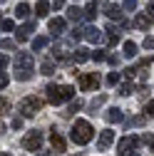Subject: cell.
<instances>
[{
  "label": "cell",
  "mask_w": 154,
  "mask_h": 156,
  "mask_svg": "<svg viewBox=\"0 0 154 156\" xmlns=\"http://www.w3.org/2000/svg\"><path fill=\"white\" fill-rule=\"evenodd\" d=\"M32 72H35V60L30 52H17L15 55V80L17 82H28L32 80Z\"/></svg>",
  "instance_id": "cell-1"
},
{
  "label": "cell",
  "mask_w": 154,
  "mask_h": 156,
  "mask_svg": "<svg viewBox=\"0 0 154 156\" xmlns=\"http://www.w3.org/2000/svg\"><path fill=\"white\" fill-rule=\"evenodd\" d=\"M92 136H94V129L87 119H75L72 129H70V139L77 144V146H85L92 141Z\"/></svg>",
  "instance_id": "cell-2"
},
{
  "label": "cell",
  "mask_w": 154,
  "mask_h": 156,
  "mask_svg": "<svg viewBox=\"0 0 154 156\" xmlns=\"http://www.w3.org/2000/svg\"><path fill=\"white\" fill-rule=\"evenodd\" d=\"M45 92H47V102L50 104H62V102H67V99L75 97V87H70V84H47Z\"/></svg>",
  "instance_id": "cell-3"
},
{
  "label": "cell",
  "mask_w": 154,
  "mask_h": 156,
  "mask_svg": "<svg viewBox=\"0 0 154 156\" xmlns=\"http://www.w3.org/2000/svg\"><path fill=\"white\" fill-rule=\"evenodd\" d=\"M40 109H42V99H40V97H35V94L25 97V99L17 104V112H20L23 116H35Z\"/></svg>",
  "instance_id": "cell-4"
},
{
  "label": "cell",
  "mask_w": 154,
  "mask_h": 156,
  "mask_svg": "<svg viewBox=\"0 0 154 156\" xmlns=\"http://www.w3.org/2000/svg\"><path fill=\"white\" fill-rule=\"evenodd\" d=\"M139 144H142V139L139 136H122L119 139V144H117V156H134V151L139 149Z\"/></svg>",
  "instance_id": "cell-5"
},
{
  "label": "cell",
  "mask_w": 154,
  "mask_h": 156,
  "mask_svg": "<svg viewBox=\"0 0 154 156\" xmlns=\"http://www.w3.org/2000/svg\"><path fill=\"white\" fill-rule=\"evenodd\" d=\"M23 146H25L28 151H40V146H42V131H37V129L28 131V134L23 136Z\"/></svg>",
  "instance_id": "cell-6"
},
{
  "label": "cell",
  "mask_w": 154,
  "mask_h": 156,
  "mask_svg": "<svg viewBox=\"0 0 154 156\" xmlns=\"http://www.w3.org/2000/svg\"><path fill=\"white\" fill-rule=\"evenodd\" d=\"M100 74L97 72H87V74H80V89L82 92H94L100 87Z\"/></svg>",
  "instance_id": "cell-7"
},
{
  "label": "cell",
  "mask_w": 154,
  "mask_h": 156,
  "mask_svg": "<svg viewBox=\"0 0 154 156\" xmlns=\"http://www.w3.org/2000/svg\"><path fill=\"white\" fill-rule=\"evenodd\" d=\"M112 144H114V131H112V129L100 131V139H97V151H107Z\"/></svg>",
  "instance_id": "cell-8"
},
{
  "label": "cell",
  "mask_w": 154,
  "mask_h": 156,
  "mask_svg": "<svg viewBox=\"0 0 154 156\" xmlns=\"http://www.w3.org/2000/svg\"><path fill=\"white\" fill-rule=\"evenodd\" d=\"M52 57H55V60H60V62H67L70 60V45L67 42H55Z\"/></svg>",
  "instance_id": "cell-9"
},
{
  "label": "cell",
  "mask_w": 154,
  "mask_h": 156,
  "mask_svg": "<svg viewBox=\"0 0 154 156\" xmlns=\"http://www.w3.org/2000/svg\"><path fill=\"white\" fill-rule=\"evenodd\" d=\"M32 32H35V20L25 23L23 27H17V30H15V40H17V42H25V40H30Z\"/></svg>",
  "instance_id": "cell-10"
},
{
  "label": "cell",
  "mask_w": 154,
  "mask_h": 156,
  "mask_svg": "<svg viewBox=\"0 0 154 156\" xmlns=\"http://www.w3.org/2000/svg\"><path fill=\"white\" fill-rule=\"evenodd\" d=\"M132 25L137 27V30H149V27H152V17H149V12H137Z\"/></svg>",
  "instance_id": "cell-11"
},
{
  "label": "cell",
  "mask_w": 154,
  "mask_h": 156,
  "mask_svg": "<svg viewBox=\"0 0 154 156\" xmlns=\"http://www.w3.org/2000/svg\"><path fill=\"white\" fill-rule=\"evenodd\" d=\"M47 27H50V32H52V37H57V35H62V32H65V27H67V23H65V17H52V20L47 23Z\"/></svg>",
  "instance_id": "cell-12"
},
{
  "label": "cell",
  "mask_w": 154,
  "mask_h": 156,
  "mask_svg": "<svg viewBox=\"0 0 154 156\" xmlns=\"http://www.w3.org/2000/svg\"><path fill=\"white\" fill-rule=\"evenodd\" d=\"M105 119H107V124H119V122H124V114H122V109L112 107L105 112Z\"/></svg>",
  "instance_id": "cell-13"
},
{
  "label": "cell",
  "mask_w": 154,
  "mask_h": 156,
  "mask_svg": "<svg viewBox=\"0 0 154 156\" xmlns=\"http://www.w3.org/2000/svg\"><path fill=\"white\" fill-rule=\"evenodd\" d=\"M85 40H90V42H100V40H102V30L94 27V25L85 27Z\"/></svg>",
  "instance_id": "cell-14"
},
{
  "label": "cell",
  "mask_w": 154,
  "mask_h": 156,
  "mask_svg": "<svg viewBox=\"0 0 154 156\" xmlns=\"http://www.w3.org/2000/svg\"><path fill=\"white\" fill-rule=\"evenodd\" d=\"M50 144H52L55 151H65V139H62V134L55 131V129H52V134H50Z\"/></svg>",
  "instance_id": "cell-15"
},
{
  "label": "cell",
  "mask_w": 154,
  "mask_h": 156,
  "mask_svg": "<svg viewBox=\"0 0 154 156\" xmlns=\"http://www.w3.org/2000/svg\"><path fill=\"white\" fill-rule=\"evenodd\" d=\"M90 57H92V55H90V50H87V47H77V50H75V55H72V62L82 65V62H87V60H90Z\"/></svg>",
  "instance_id": "cell-16"
},
{
  "label": "cell",
  "mask_w": 154,
  "mask_h": 156,
  "mask_svg": "<svg viewBox=\"0 0 154 156\" xmlns=\"http://www.w3.org/2000/svg\"><path fill=\"white\" fill-rule=\"evenodd\" d=\"M47 12H50V3L47 0H37L35 3V15L37 17H47Z\"/></svg>",
  "instance_id": "cell-17"
},
{
  "label": "cell",
  "mask_w": 154,
  "mask_h": 156,
  "mask_svg": "<svg viewBox=\"0 0 154 156\" xmlns=\"http://www.w3.org/2000/svg\"><path fill=\"white\" fill-rule=\"evenodd\" d=\"M67 17H70L72 23H77V20H82V17H85V10L77 8V5H72V8H67Z\"/></svg>",
  "instance_id": "cell-18"
},
{
  "label": "cell",
  "mask_w": 154,
  "mask_h": 156,
  "mask_svg": "<svg viewBox=\"0 0 154 156\" xmlns=\"http://www.w3.org/2000/svg\"><path fill=\"white\" fill-rule=\"evenodd\" d=\"M105 12H107L109 20H119V23H122V10H119L117 5H107V8H105Z\"/></svg>",
  "instance_id": "cell-19"
},
{
  "label": "cell",
  "mask_w": 154,
  "mask_h": 156,
  "mask_svg": "<svg viewBox=\"0 0 154 156\" xmlns=\"http://www.w3.org/2000/svg\"><path fill=\"white\" fill-rule=\"evenodd\" d=\"M137 52H139V47H137V42H132V40H127L124 42V57H137Z\"/></svg>",
  "instance_id": "cell-20"
},
{
  "label": "cell",
  "mask_w": 154,
  "mask_h": 156,
  "mask_svg": "<svg viewBox=\"0 0 154 156\" xmlns=\"http://www.w3.org/2000/svg\"><path fill=\"white\" fill-rule=\"evenodd\" d=\"M40 74H45V77L55 74V62H52V60H42V65H40Z\"/></svg>",
  "instance_id": "cell-21"
},
{
  "label": "cell",
  "mask_w": 154,
  "mask_h": 156,
  "mask_svg": "<svg viewBox=\"0 0 154 156\" xmlns=\"http://www.w3.org/2000/svg\"><path fill=\"white\" fill-rule=\"evenodd\" d=\"M47 42H50V40H47L45 35L35 37V40H32V50H35V52H40V50H45V47H47Z\"/></svg>",
  "instance_id": "cell-22"
},
{
  "label": "cell",
  "mask_w": 154,
  "mask_h": 156,
  "mask_svg": "<svg viewBox=\"0 0 154 156\" xmlns=\"http://www.w3.org/2000/svg\"><path fill=\"white\" fill-rule=\"evenodd\" d=\"M82 109V102L80 99H75V102H70V107H67V112H62L65 116H72V114H77V112H80Z\"/></svg>",
  "instance_id": "cell-23"
},
{
  "label": "cell",
  "mask_w": 154,
  "mask_h": 156,
  "mask_svg": "<svg viewBox=\"0 0 154 156\" xmlns=\"http://www.w3.org/2000/svg\"><path fill=\"white\" fill-rule=\"evenodd\" d=\"M105 102H107V94H100V97H94V99L90 102V109H92V112H97V109H100Z\"/></svg>",
  "instance_id": "cell-24"
},
{
  "label": "cell",
  "mask_w": 154,
  "mask_h": 156,
  "mask_svg": "<svg viewBox=\"0 0 154 156\" xmlns=\"http://www.w3.org/2000/svg\"><path fill=\"white\" fill-rule=\"evenodd\" d=\"M94 15H97V3L92 0V3L85 8V20H94Z\"/></svg>",
  "instance_id": "cell-25"
},
{
  "label": "cell",
  "mask_w": 154,
  "mask_h": 156,
  "mask_svg": "<svg viewBox=\"0 0 154 156\" xmlns=\"http://www.w3.org/2000/svg\"><path fill=\"white\" fill-rule=\"evenodd\" d=\"M28 15H30V5L28 3H20L15 8V17H28Z\"/></svg>",
  "instance_id": "cell-26"
},
{
  "label": "cell",
  "mask_w": 154,
  "mask_h": 156,
  "mask_svg": "<svg viewBox=\"0 0 154 156\" xmlns=\"http://www.w3.org/2000/svg\"><path fill=\"white\" fill-rule=\"evenodd\" d=\"M147 124V114H139V116H132V119L127 122V126H142Z\"/></svg>",
  "instance_id": "cell-27"
},
{
  "label": "cell",
  "mask_w": 154,
  "mask_h": 156,
  "mask_svg": "<svg viewBox=\"0 0 154 156\" xmlns=\"http://www.w3.org/2000/svg\"><path fill=\"white\" fill-rule=\"evenodd\" d=\"M132 92H134V84H132V82H124V84L119 87V94H122V97H129Z\"/></svg>",
  "instance_id": "cell-28"
},
{
  "label": "cell",
  "mask_w": 154,
  "mask_h": 156,
  "mask_svg": "<svg viewBox=\"0 0 154 156\" xmlns=\"http://www.w3.org/2000/svg\"><path fill=\"white\" fill-rule=\"evenodd\" d=\"M82 37H85V30H80V27H75V30L70 32V40H72V42H77V40H82Z\"/></svg>",
  "instance_id": "cell-29"
},
{
  "label": "cell",
  "mask_w": 154,
  "mask_h": 156,
  "mask_svg": "<svg viewBox=\"0 0 154 156\" xmlns=\"http://www.w3.org/2000/svg\"><path fill=\"white\" fill-rule=\"evenodd\" d=\"M142 141H144V144L149 146V151L154 154V134H144V136H142Z\"/></svg>",
  "instance_id": "cell-30"
},
{
  "label": "cell",
  "mask_w": 154,
  "mask_h": 156,
  "mask_svg": "<svg viewBox=\"0 0 154 156\" xmlns=\"http://www.w3.org/2000/svg\"><path fill=\"white\" fill-rule=\"evenodd\" d=\"M117 82H119V72H109V74H107V84H109V87H114Z\"/></svg>",
  "instance_id": "cell-31"
},
{
  "label": "cell",
  "mask_w": 154,
  "mask_h": 156,
  "mask_svg": "<svg viewBox=\"0 0 154 156\" xmlns=\"http://www.w3.org/2000/svg\"><path fill=\"white\" fill-rule=\"evenodd\" d=\"M8 112H10V99H3V97H0V116L8 114Z\"/></svg>",
  "instance_id": "cell-32"
},
{
  "label": "cell",
  "mask_w": 154,
  "mask_h": 156,
  "mask_svg": "<svg viewBox=\"0 0 154 156\" xmlns=\"http://www.w3.org/2000/svg\"><path fill=\"white\" fill-rule=\"evenodd\" d=\"M92 60H97V62H105V60H107V52H105V50H97V52H92Z\"/></svg>",
  "instance_id": "cell-33"
},
{
  "label": "cell",
  "mask_w": 154,
  "mask_h": 156,
  "mask_svg": "<svg viewBox=\"0 0 154 156\" xmlns=\"http://www.w3.org/2000/svg\"><path fill=\"white\" fill-rule=\"evenodd\" d=\"M15 47V40H10V37H8V40H0V50H13Z\"/></svg>",
  "instance_id": "cell-34"
},
{
  "label": "cell",
  "mask_w": 154,
  "mask_h": 156,
  "mask_svg": "<svg viewBox=\"0 0 154 156\" xmlns=\"http://www.w3.org/2000/svg\"><path fill=\"white\" fill-rule=\"evenodd\" d=\"M0 27H3L5 32H10V30H15V20H3V23H0Z\"/></svg>",
  "instance_id": "cell-35"
},
{
  "label": "cell",
  "mask_w": 154,
  "mask_h": 156,
  "mask_svg": "<svg viewBox=\"0 0 154 156\" xmlns=\"http://www.w3.org/2000/svg\"><path fill=\"white\" fill-rule=\"evenodd\" d=\"M124 10H137V0H124Z\"/></svg>",
  "instance_id": "cell-36"
},
{
  "label": "cell",
  "mask_w": 154,
  "mask_h": 156,
  "mask_svg": "<svg viewBox=\"0 0 154 156\" xmlns=\"http://www.w3.org/2000/svg\"><path fill=\"white\" fill-rule=\"evenodd\" d=\"M10 126H13V129H20V126H23V116H15V119L10 122Z\"/></svg>",
  "instance_id": "cell-37"
},
{
  "label": "cell",
  "mask_w": 154,
  "mask_h": 156,
  "mask_svg": "<svg viewBox=\"0 0 154 156\" xmlns=\"http://www.w3.org/2000/svg\"><path fill=\"white\" fill-rule=\"evenodd\" d=\"M144 112H147V116H154V99H152V102H147Z\"/></svg>",
  "instance_id": "cell-38"
},
{
  "label": "cell",
  "mask_w": 154,
  "mask_h": 156,
  "mask_svg": "<svg viewBox=\"0 0 154 156\" xmlns=\"http://www.w3.org/2000/svg\"><path fill=\"white\" fill-rule=\"evenodd\" d=\"M10 84V80H8V74H0V89H5Z\"/></svg>",
  "instance_id": "cell-39"
},
{
  "label": "cell",
  "mask_w": 154,
  "mask_h": 156,
  "mask_svg": "<svg viewBox=\"0 0 154 156\" xmlns=\"http://www.w3.org/2000/svg\"><path fill=\"white\" fill-rule=\"evenodd\" d=\"M144 47L147 50H154V37H144Z\"/></svg>",
  "instance_id": "cell-40"
},
{
  "label": "cell",
  "mask_w": 154,
  "mask_h": 156,
  "mask_svg": "<svg viewBox=\"0 0 154 156\" xmlns=\"http://www.w3.org/2000/svg\"><path fill=\"white\" fill-rule=\"evenodd\" d=\"M10 65V60H8V57H0V74H3V69Z\"/></svg>",
  "instance_id": "cell-41"
},
{
  "label": "cell",
  "mask_w": 154,
  "mask_h": 156,
  "mask_svg": "<svg viewBox=\"0 0 154 156\" xmlns=\"http://www.w3.org/2000/svg\"><path fill=\"white\" fill-rule=\"evenodd\" d=\"M107 62H109V65H114V67H117V65H119V57H114V55H107Z\"/></svg>",
  "instance_id": "cell-42"
},
{
  "label": "cell",
  "mask_w": 154,
  "mask_h": 156,
  "mask_svg": "<svg viewBox=\"0 0 154 156\" xmlns=\"http://www.w3.org/2000/svg\"><path fill=\"white\" fill-rule=\"evenodd\" d=\"M52 8L55 10H62L65 8V0H52Z\"/></svg>",
  "instance_id": "cell-43"
},
{
  "label": "cell",
  "mask_w": 154,
  "mask_h": 156,
  "mask_svg": "<svg viewBox=\"0 0 154 156\" xmlns=\"http://www.w3.org/2000/svg\"><path fill=\"white\" fill-rule=\"evenodd\" d=\"M37 154H40V156H50V151H45V149H40Z\"/></svg>",
  "instance_id": "cell-44"
},
{
  "label": "cell",
  "mask_w": 154,
  "mask_h": 156,
  "mask_svg": "<svg viewBox=\"0 0 154 156\" xmlns=\"http://www.w3.org/2000/svg\"><path fill=\"white\" fill-rule=\"evenodd\" d=\"M149 12H154V0H152V3H149Z\"/></svg>",
  "instance_id": "cell-45"
},
{
  "label": "cell",
  "mask_w": 154,
  "mask_h": 156,
  "mask_svg": "<svg viewBox=\"0 0 154 156\" xmlns=\"http://www.w3.org/2000/svg\"><path fill=\"white\" fill-rule=\"evenodd\" d=\"M0 156H10V154H8V151H0Z\"/></svg>",
  "instance_id": "cell-46"
},
{
  "label": "cell",
  "mask_w": 154,
  "mask_h": 156,
  "mask_svg": "<svg viewBox=\"0 0 154 156\" xmlns=\"http://www.w3.org/2000/svg\"><path fill=\"white\" fill-rule=\"evenodd\" d=\"M3 129H5V126H3V122H0V131H3Z\"/></svg>",
  "instance_id": "cell-47"
},
{
  "label": "cell",
  "mask_w": 154,
  "mask_h": 156,
  "mask_svg": "<svg viewBox=\"0 0 154 156\" xmlns=\"http://www.w3.org/2000/svg\"><path fill=\"white\" fill-rule=\"evenodd\" d=\"M0 23H3V15H0Z\"/></svg>",
  "instance_id": "cell-48"
}]
</instances>
